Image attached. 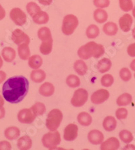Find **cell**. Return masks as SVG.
Instances as JSON below:
<instances>
[{
    "label": "cell",
    "mask_w": 135,
    "mask_h": 150,
    "mask_svg": "<svg viewBox=\"0 0 135 150\" xmlns=\"http://www.w3.org/2000/svg\"><path fill=\"white\" fill-rule=\"evenodd\" d=\"M29 82L23 76H16L8 79L2 87L4 100L10 103H18L24 100L28 93Z\"/></svg>",
    "instance_id": "cell-1"
},
{
    "label": "cell",
    "mask_w": 135,
    "mask_h": 150,
    "mask_svg": "<svg viewBox=\"0 0 135 150\" xmlns=\"http://www.w3.org/2000/svg\"><path fill=\"white\" fill-rule=\"evenodd\" d=\"M105 54L104 47L94 41H90L85 45L81 46L78 50L79 58L82 59H88L93 57L99 58Z\"/></svg>",
    "instance_id": "cell-2"
},
{
    "label": "cell",
    "mask_w": 135,
    "mask_h": 150,
    "mask_svg": "<svg viewBox=\"0 0 135 150\" xmlns=\"http://www.w3.org/2000/svg\"><path fill=\"white\" fill-rule=\"evenodd\" d=\"M63 120V114L60 110L53 109L49 112L46 119V127L50 131H57Z\"/></svg>",
    "instance_id": "cell-3"
},
{
    "label": "cell",
    "mask_w": 135,
    "mask_h": 150,
    "mask_svg": "<svg viewBox=\"0 0 135 150\" xmlns=\"http://www.w3.org/2000/svg\"><path fill=\"white\" fill-rule=\"evenodd\" d=\"M44 147L49 149H55L61 143L60 133L57 131H50L45 134L42 138Z\"/></svg>",
    "instance_id": "cell-4"
},
{
    "label": "cell",
    "mask_w": 135,
    "mask_h": 150,
    "mask_svg": "<svg viewBox=\"0 0 135 150\" xmlns=\"http://www.w3.org/2000/svg\"><path fill=\"white\" fill-rule=\"evenodd\" d=\"M78 19L73 14H68L63 20L61 31L65 35H71L78 26Z\"/></svg>",
    "instance_id": "cell-5"
},
{
    "label": "cell",
    "mask_w": 135,
    "mask_h": 150,
    "mask_svg": "<svg viewBox=\"0 0 135 150\" xmlns=\"http://www.w3.org/2000/svg\"><path fill=\"white\" fill-rule=\"evenodd\" d=\"M88 98L87 91L83 88L76 89L74 91L73 97L71 100V103L74 107H81L87 102Z\"/></svg>",
    "instance_id": "cell-6"
},
{
    "label": "cell",
    "mask_w": 135,
    "mask_h": 150,
    "mask_svg": "<svg viewBox=\"0 0 135 150\" xmlns=\"http://www.w3.org/2000/svg\"><path fill=\"white\" fill-rule=\"evenodd\" d=\"M10 17L17 26H23L26 22V14L20 8H18L12 9L10 13Z\"/></svg>",
    "instance_id": "cell-7"
},
{
    "label": "cell",
    "mask_w": 135,
    "mask_h": 150,
    "mask_svg": "<svg viewBox=\"0 0 135 150\" xmlns=\"http://www.w3.org/2000/svg\"><path fill=\"white\" fill-rule=\"evenodd\" d=\"M36 118L30 108H24L18 113V120L23 124H30L34 122Z\"/></svg>",
    "instance_id": "cell-8"
},
{
    "label": "cell",
    "mask_w": 135,
    "mask_h": 150,
    "mask_svg": "<svg viewBox=\"0 0 135 150\" xmlns=\"http://www.w3.org/2000/svg\"><path fill=\"white\" fill-rule=\"evenodd\" d=\"M110 98V93L107 90L101 89L94 92L90 97V100L94 104H101Z\"/></svg>",
    "instance_id": "cell-9"
},
{
    "label": "cell",
    "mask_w": 135,
    "mask_h": 150,
    "mask_svg": "<svg viewBox=\"0 0 135 150\" xmlns=\"http://www.w3.org/2000/svg\"><path fill=\"white\" fill-rule=\"evenodd\" d=\"M12 39L13 42L16 45H19L23 43H30V37L20 29L14 30L12 33Z\"/></svg>",
    "instance_id": "cell-10"
},
{
    "label": "cell",
    "mask_w": 135,
    "mask_h": 150,
    "mask_svg": "<svg viewBox=\"0 0 135 150\" xmlns=\"http://www.w3.org/2000/svg\"><path fill=\"white\" fill-rule=\"evenodd\" d=\"M78 128L76 124H69L66 126L64 131V139L67 142H72L78 136Z\"/></svg>",
    "instance_id": "cell-11"
},
{
    "label": "cell",
    "mask_w": 135,
    "mask_h": 150,
    "mask_svg": "<svg viewBox=\"0 0 135 150\" xmlns=\"http://www.w3.org/2000/svg\"><path fill=\"white\" fill-rule=\"evenodd\" d=\"M133 19L130 14H125L119 19V26L124 32H128L131 29Z\"/></svg>",
    "instance_id": "cell-12"
},
{
    "label": "cell",
    "mask_w": 135,
    "mask_h": 150,
    "mask_svg": "<svg viewBox=\"0 0 135 150\" xmlns=\"http://www.w3.org/2000/svg\"><path fill=\"white\" fill-rule=\"evenodd\" d=\"M103 134L99 130H92L88 134V140L93 145L101 144L103 142Z\"/></svg>",
    "instance_id": "cell-13"
},
{
    "label": "cell",
    "mask_w": 135,
    "mask_h": 150,
    "mask_svg": "<svg viewBox=\"0 0 135 150\" xmlns=\"http://www.w3.org/2000/svg\"><path fill=\"white\" fill-rule=\"evenodd\" d=\"M119 147V142L116 137H110L101 145V150H116Z\"/></svg>",
    "instance_id": "cell-14"
},
{
    "label": "cell",
    "mask_w": 135,
    "mask_h": 150,
    "mask_svg": "<svg viewBox=\"0 0 135 150\" xmlns=\"http://www.w3.org/2000/svg\"><path fill=\"white\" fill-rule=\"evenodd\" d=\"M39 93L44 97L52 96L55 92V87L51 83H44L40 86L39 89Z\"/></svg>",
    "instance_id": "cell-15"
},
{
    "label": "cell",
    "mask_w": 135,
    "mask_h": 150,
    "mask_svg": "<svg viewBox=\"0 0 135 150\" xmlns=\"http://www.w3.org/2000/svg\"><path fill=\"white\" fill-rule=\"evenodd\" d=\"M33 145L32 139L27 135L23 136L17 142L18 148L20 150H28L31 148Z\"/></svg>",
    "instance_id": "cell-16"
},
{
    "label": "cell",
    "mask_w": 135,
    "mask_h": 150,
    "mask_svg": "<svg viewBox=\"0 0 135 150\" xmlns=\"http://www.w3.org/2000/svg\"><path fill=\"white\" fill-rule=\"evenodd\" d=\"M103 129L107 131H113L117 127L116 119L112 116H108L104 118L103 122Z\"/></svg>",
    "instance_id": "cell-17"
},
{
    "label": "cell",
    "mask_w": 135,
    "mask_h": 150,
    "mask_svg": "<svg viewBox=\"0 0 135 150\" xmlns=\"http://www.w3.org/2000/svg\"><path fill=\"white\" fill-rule=\"evenodd\" d=\"M16 51L10 47H4L1 51V56L3 59L7 62H12L16 58Z\"/></svg>",
    "instance_id": "cell-18"
},
{
    "label": "cell",
    "mask_w": 135,
    "mask_h": 150,
    "mask_svg": "<svg viewBox=\"0 0 135 150\" xmlns=\"http://www.w3.org/2000/svg\"><path fill=\"white\" fill-rule=\"evenodd\" d=\"M30 79L33 82L40 83L45 81L46 73L41 69H34L30 73Z\"/></svg>",
    "instance_id": "cell-19"
},
{
    "label": "cell",
    "mask_w": 135,
    "mask_h": 150,
    "mask_svg": "<svg viewBox=\"0 0 135 150\" xmlns=\"http://www.w3.org/2000/svg\"><path fill=\"white\" fill-rule=\"evenodd\" d=\"M112 65V62L109 58H104L98 62L97 69L100 73H105L111 69Z\"/></svg>",
    "instance_id": "cell-20"
},
{
    "label": "cell",
    "mask_w": 135,
    "mask_h": 150,
    "mask_svg": "<svg viewBox=\"0 0 135 150\" xmlns=\"http://www.w3.org/2000/svg\"><path fill=\"white\" fill-rule=\"evenodd\" d=\"M20 131L16 127H10L4 131V135L8 140H14L19 137Z\"/></svg>",
    "instance_id": "cell-21"
},
{
    "label": "cell",
    "mask_w": 135,
    "mask_h": 150,
    "mask_svg": "<svg viewBox=\"0 0 135 150\" xmlns=\"http://www.w3.org/2000/svg\"><path fill=\"white\" fill-rule=\"evenodd\" d=\"M74 69L80 76H84L88 71V67L83 59H78L74 64Z\"/></svg>",
    "instance_id": "cell-22"
},
{
    "label": "cell",
    "mask_w": 135,
    "mask_h": 150,
    "mask_svg": "<svg viewBox=\"0 0 135 150\" xmlns=\"http://www.w3.org/2000/svg\"><path fill=\"white\" fill-rule=\"evenodd\" d=\"M77 120L78 123L84 127H88L92 123L93 118L90 114L86 112H82L77 116Z\"/></svg>",
    "instance_id": "cell-23"
},
{
    "label": "cell",
    "mask_w": 135,
    "mask_h": 150,
    "mask_svg": "<svg viewBox=\"0 0 135 150\" xmlns=\"http://www.w3.org/2000/svg\"><path fill=\"white\" fill-rule=\"evenodd\" d=\"M103 30L105 34L108 36H114L118 33V27L116 23L113 22H108L103 25Z\"/></svg>",
    "instance_id": "cell-24"
},
{
    "label": "cell",
    "mask_w": 135,
    "mask_h": 150,
    "mask_svg": "<svg viewBox=\"0 0 135 150\" xmlns=\"http://www.w3.org/2000/svg\"><path fill=\"white\" fill-rule=\"evenodd\" d=\"M18 53L19 57L23 60L28 59L30 56V51L28 44L23 43L18 45Z\"/></svg>",
    "instance_id": "cell-25"
},
{
    "label": "cell",
    "mask_w": 135,
    "mask_h": 150,
    "mask_svg": "<svg viewBox=\"0 0 135 150\" xmlns=\"http://www.w3.org/2000/svg\"><path fill=\"white\" fill-rule=\"evenodd\" d=\"M93 17L95 21L99 24L105 23L108 18V14L106 11L102 8L97 9L93 13Z\"/></svg>",
    "instance_id": "cell-26"
},
{
    "label": "cell",
    "mask_w": 135,
    "mask_h": 150,
    "mask_svg": "<svg viewBox=\"0 0 135 150\" xmlns=\"http://www.w3.org/2000/svg\"><path fill=\"white\" fill-rule=\"evenodd\" d=\"M28 64L33 69H39L43 64V59L39 55H33L28 58Z\"/></svg>",
    "instance_id": "cell-27"
},
{
    "label": "cell",
    "mask_w": 135,
    "mask_h": 150,
    "mask_svg": "<svg viewBox=\"0 0 135 150\" xmlns=\"http://www.w3.org/2000/svg\"><path fill=\"white\" fill-rule=\"evenodd\" d=\"M33 22L37 25H44V24L48 23L49 16L47 12L41 10L34 18H33Z\"/></svg>",
    "instance_id": "cell-28"
},
{
    "label": "cell",
    "mask_w": 135,
    "mask_h": 150,
    "mask_svg": "<svg viewBox=\"0 0 135 150\" xmlns=\"http://www.w3.org/2000/svg\"><path fill=\"white\" fill-rule=\"evenodd\" d=\"M53 48V39L42 41L39 47V51L43 55H49L52 52Z\"/></svg>",
    "instance_id": "cell-29"
},
{
    "label": "cell",
    "mask_w": 135,
    "mask_h": 150,
    "mask_svg": "<svg viewBox=\"0 0 135 150\" xmlns=\"http://www.w3.org/2000/svg\"><path fill=\"white\" fill-rule=\"evenodd\" d=\"M132 100V96L128 93H124L119 96L116 100L117 105L119 106H126L131 103Z\"/></svg>",
    "instance_id": "cell-30"
},
{
    "label": "cell",
    "mask_w": 135,
    "mask_h": 150,
    "mask_svg": "<svg viewBox=\"0 0 135 150\" xmlns=\"http://www.w3.org/2000/svg\"><path fill=\"white\" fill-rule=\"evenodd\" d=\"M37 35H38L39 39L42 41H47L52 39L51 30L48 27H45V26L39 28Z\"/></svg>",
    "instance_id": "cell-31"
},
{
    "label": "cell",
    "mask_w": 135,
    "mask_h": 150,
    "mask_svg": "<svg viewBox=\"0 0 135 150\" xmlns=\"http://www.w3.org/2000/svg\"><path fill=\"white\" fill-rule=\"evenodd\" d=\"M26 11L30 16L34 18L38 13L41 12V9L35 2L30 1L26 5Z\"/></svg>",
    "instance_id": "cell-32"
},
{
    "label": "cell",
    "mask_w": 135,
    "mask_h": 150,
    "mask_svg": "<svg viewBox=\"0 0 135 150\" xmlns=\"http://www.w3.org/2000/svg\"><path fill=\"white\" fill-rule=\"evenodd\" d=\"M100 33L99 28L95 25H90L87 27L86 35L88 39H95Z\"/></svg>",
    "instance_id": "cell-33"
},
{
    "label": "cell",
    "mask_w": 135,
    "mask_h": 150,
    "mask_svg": "<svg viewBox=\"0 0 135 150\" xmlns=\"http://www.w3.org/2000/svg\"><path fill=\"white\" fill-rule=\"evenodd\" d=\"M30 109L35 116H42L46 112V107L42 102H37L32 105Z\"/></svg>",
    "instance_id": "cell-34"
},
{
    "label": "cell",
    "mask_w": 135,
    "mask_h": 150,
    "mask_svg": "<svg viewBox=\"0 0 135 150\" xmlns=\"http://www.w3.org/2000/svg\"><path fill=\"white\" fill-rule=\"evenodd\" d=\"M66 84L70 88L78 87L81 85V81L78 76L74 74H70L66 78Z\"/></svg>",
    "instance_id": "cell-35"
},
{
    "label": "cell",
    "mask_w": 135,
    "mask_h": 150,
    "mask_svg": "<svg viewBox=\"0 0 135 150\" xmlns=\"http://www.w3.org/2000/svg\"><path fill=\"white\" fill-rule=\"evenodd\" d=\"M119 137L122 140V142H123L125 143H129L133 140V135L131 132L128 131V130H122L119 132Z\"/></svg>",
    "instance_id": "cell-36"
},
{
    "label": "cell",
    "mask_w": 135,
    "mask_h": 150,
    "mask_svg": "<svg viewBox=\"0 0 135 150\" xmlns=\"http://www.w3.org/2000/svg\"><path fill=\"white\" fill-rule=\"evenodd\" d=\"M119 8L124 12H129L133 9V2L132 0H119Z\"/></svg>",
    "instance_id": "cell-37"
},
{
    "label": "cell",
    "mask_w": 135,
    "mask_h": 150,
    "mask_svg": "<svg viewBox=\"0 0 135 150\" xmlns=\"http://www.w3.org/2000/svg\"><path fill=\"white\" fill-rule=\"evenodd\" d=\"M114 82V79L112 74H105L101 77V83L103 87H110L113 85Z\"/></svg>",
    "instance_id": "cell-38"
},
{
    "label": "cell",
    "mask_w": 135,
    "mask_h": 150,
    "mask_svg": "<svg viewBox=\"0 0 135 150\" xmlns=\"http://www.w3.org/2000/svg\"><path fill=\"white\" fill-rule=\"evenodd\" d=\"M119 76L124 82H128L132 78V73L127 68H122L119 70Z\"/></svg>",
    "instance_id": "cell-39"
},
{
    "label": "cell",
    "mask_w": 135,
    "mask_h": 150,
    "mask_svg": "<svg viewBox=\"0 0 135 150\" xmlns=\"http://www.w3.org/2000/svg\"><path fill=\"white\" fill-rule=\"evenodd\" d=\"M128 110L124 108H119L116 111V116L118 120H124L128 116Z\"/></svg>",
    "instance_id": "cell-40"
},
{
    "label": "cell",
    "mask_w": 135,
    "mask_h": 150,
    "mask_svg": "<svg viewBox=\"0 0 135 150\" xmlns=\"http://www.w3.org/2000/svg\"><path fill=\"white\" fill-rule=\"evenodd\" d=\"M94 6L99 8H107L110 4V0H93Z\"/></svg>",
    "instance_id": "cell-41"
},
{
    "label": "cell",
    "mask_w": 135,
    "mask_h": 150,
    "mask_svg": "<svg viewBox=\"0 0 135 150\" xmlns=\"http://www.w3.org/2000/svg\"><path fill=\"white\" fill-rule=\"evenodd\" d=\"M12 149V145L10 143L7 141L0 142V150H10Z\"/></svg>",
    "instance_id": "cell-42"
},
{
    "label": "cell",
    "mask_w": 135,
    "mask_h": 150,
    "mask_svg": "<svg viewBox=\"0 0 135 150\" xmlns=\"http://www.w3.org/2000/svg\"><path fill=\"white\" fill-rule=\"evenodd\" d=\"M127 53L130 57H135V43L128 45L127 48Z\"/></svg>",
    "instance_id": "cell-43"
},
{
    "label": "cell",
    "mask_w": 135,
    "mask_h": 150,
    "mask_svg": "<svg viewBox=\"0 0 135 150\" xmlns=\"http://www.w3.org/2000/svg\"><path fill=\"white\" fill-rule=\"evenodd\" d=\"M6 76H7V75H6V72L2 71V70H0V84H1L6 80Z\"/></svg>",
    "instance_id": "cell-44"
},
{
    "label": "cell",
    "mask_w": 135,
    "mask_h": 150,
    "mask_svg": "<svg viewBox=\"0 0 135 150\" xmlns=\"http://www.w3.org/2000/svg\"><path fill=\"white\" fill-rule=\"evenodd\" d=\"M6 17V11L4 8L2 7L1 4H0V21L3 20Z\"/></svg>",
    "instance_id": "cell-45"
},
{
    "label": "cell",
    "mask_w": 135,
    "mask_h": 150,
    "mask_svg": "<svg viewBox=\"0 0 135 150\" xmlns=\"http://www.w3.org/2000/svg\"><path fill=\"white\" fill-rule=\"evenodd\" d=\"M37 1L43 6H49L52 3L53 0H37Z\"/></svg>",
    "instance_id": "cell-46"
},
{
    "label": "cell",
    "mask_w": 135,
    "mask_h": 150,
    "mask_svg": "<svg viewBox=\"0 0 135 150\" xmlns=\"http://www.w3.org/2000/svg\"><path fill=\"white\" fill-rule=\"evenodd\" d=\"M6 115V110L4 107H0V120L4 118Z\"/></svg>",
    "instance_id": "cell-47"
},
{
    "label": "cell",
    "mask_w": 135,
    "mask_h": 150,
    "mask_svg": "<svg viewBox=\"0 0 135 150\" xmlns=\"http://www.w3.org/2000/svg\"><path fill=\"white\" fill-rule=\"evenodd\" d=\"M130 67V68L132 70V71L135 72V59L131 62Z\"/></svg>",
    "instance_id": "cell-48"
},
{
    "label": "cell",
    "mask_w": 135,
    "mask_h": 150,
    "mask_svg": "<svg viewBox=\"0 0 135 150\" xmlns=\"http://www.w3.org/2000/svg\"><path fill=\"white\" fill-rule=\"evenodd\" d=\"M1 93V92H0ZM4 97L1 96V93H0V107H3L4 105Z\"/></svg>",
    "instance_id": "cell-49"
},
{
    "label": "cell",
    "mask_w": 135,
    "mask_h": 150,
    "mask_svg": "<svg viewBox=\"0 0 135 150\" xmlns=\"http://www.w3.org/2000/svg\"><path fill=\"white\" fill-rule=\"evenodd\" d=\"M3 64H4V62H3V59H2L1 57L0 56V69H1V67H3Z\"/></svg>",
    "instance_id": "cell-50"
},
{
    "label": "cell",
    "mask_w": 135,
    "mask_h": 150,
    "mask_svg": "<svg viewBox=\"0 0 135 150\" xmlns=\"http://www.w3.org/2000/svg\"><path fill=\"white\" fill-rule=\"evenodd\" d=\"M132 37L135 39V27L132 29Z\"/></svg>",
    "instance_id": "cell-51"
},
{
    "label": "cell",
    "mask_w": 135,
    "mask_h": 150,
    "mask_svg": "<svg viewBox=\"0 0 135 150\" xmlns=\"http://www.w3.org/2000/svg\"><path fill=\"white\" fill-rule=\"evenodd\" d=\"M132 15H133V17L135 18V6L133 7V9H132Z\"/></svg>",
    "instance_id": "cell-52"
},
{
    "label": "cell",
    "mask_w": 135,
    "mask_h": 150,
    "mask_svg": "<svg viewBox=\"0 0 135 150\" xmlns=\"http://www.w3.org/2000/svg\"><path fill=\"white\" fill-rule=\"evenodd\" d=\"M134 78H135V73H134Z\"/></svg>",
    "instance_id": "cell-53"
}]
</instances>
